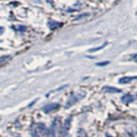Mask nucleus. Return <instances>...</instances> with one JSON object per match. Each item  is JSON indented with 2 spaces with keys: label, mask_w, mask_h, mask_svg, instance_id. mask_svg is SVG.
<instances>
[{
  "label": "nucleus",
  "mask_w": 137,
  "mask_h": 137,
  "mask_svg": "<svg viewBox=\"0 0 137 137\" xmlns=\"http://www.w3.org/2000/svg\"><path fill=\"white\" fill-rule=\"evenodd\" d=\"M71 122H72V117H69V118L66 119V121L64 122V125H63L62 129H61L60 137H68V129H69Z\"/></svg>",
  "instance_id": "1"
},
{
  "label": "nucleus",
  "mask_w": 137,
  "mask_h": 137,
  "mask_svg": "<svg viewBox=\"0 0 137 137\" xmlns=\"http://www.w3.org/2000/svg\"><path fill=\"white\" fill-rule=\"evenodd\" d=\"M58 121H59V118L58 117V118H57L52 123H51V125L48 129L47 137H55V136H56V130H57V129H58Z\"/></svg>",
  "instance_id": "2"
},
{
  "label": "nucleus",
  "mask_w": 137,
  "mask_h": 137,
  "mask_svg": "<svg viewBox=\"0 0 137 137\" xmlns=\"http://www.w3.org/2000/svg\"><path fill=\"white\" fill-rule=\"evenodd\" d=\"M58 108H59V104L58 103H51V104H45L42 108V110L45 113H50V112L55 111V110L58 109Z\"/></svg>",
  "instance_id": "3"
},
{
  "label": "nucleus",
  "mask_w": 137,
  "mask_h": 137,
  "mask_svg": "<svg viewBox=\"0 0 137 137\" xmlns=\"http://www.w3.org/2000/svg\"><path fill=\"white\" fill-rule=\"evenodd\" d=\"M81 97L82 96H80V95H74V96H71L69 100H68L67 104H66V105H65V108L67 109V108L71 107V106L73 105L74 104H75V103H76L78 100L81 98Z\"/></svg>",
  "instance_id": "4"
},
{
  "label": "nucleus",
  "mask_w": 137,
  "mask_h": 137,
  "mask_svg": "<svg viewBox=\"0 0 137 137\" xmlns=\"http://www.w3.org/2000/svg\"><path fill=\"white\" fill-rule=\"evenodd\" d=\"M103 90L106 91V92L110 93V94H114V93H120L121 90L118 88H116L114 87H108V86H105V87H103Z\"/></svg>",
  "instance_id": "5"
},
{
  "label": "nucleus",
  "mask_w": 137,
  "mask_h": 137,
  "mask_svg": "<svg viewBox=\"0 0 137 137\" xmlns=\"http://www.w3.org/2000/svg\"><path fill=\"white\" fill-rule=\"evenodd\" d=\"M121 100H122V101L123 103H125V104H129V103H131L134 100V98H133V96L130 94H125L122 97Z\"/></svg>",
  "instance_id": "6"
},
{
  "label": "nucleus",
  "mask_w": 137,
  "mask_h": 137,
  "mask_svg": "<svg viewBox=\"0 0 137 137\" xmlns=\"http://www.w3.org/2000/svg\"><path fill=\"white\" fill-rule=\"evenodd\" d=\"M136 76H133V77H129V76H125V77H123L119 80V83L121 84H127V83L130 82L132 80L136 79Z\"/></svg>",
  "instance_id": "7"
},
{
  "label": "nucleus",
  "mask_w": 137,
  "mask_h": 137,
  "mask_svg": "<svg viewBox=\"0 0 137 137\" xmlns=\"http://www.w3.org/2000/svg\"><path fill=\"white\" fill-rule=\"evenodd\" d=\"M107 45V42H105L104 44V45H102L101 46H100V47H97V48H92V49H90L89 50V52H94V51H99V50H100V49H102V48H104L105 45Z\"/></svg>",
  "instance_id": "8"
},
{
  "label": "nucleus",
  "mask_w": 137,
  "mask_h": 137,
  "mask_svg": "<svg viewBox=\"0 0 137 137\" xmlns=\"http://www.w3.org/2000/svg\"><path fill=\"white\" fill-rule=\"evenodd\" d=\"M31 136L32 137H39V135L38 134V131L36 129H34L32 130V133H31Z\"/></svg>",
  "instance_id": "9"
},
{
  "label": "nucleus",
  "mask_w": 137,
  "mask_h": 137,
  "mask_svg": "<svg viewBox=\"0 0 137 137\" xmlns=\"http://www.w3.org/2000/svg\"><path fill=\"white\" fill-rule=\"evenodd\" d=\"M8 58H9V55H7V56H3L0 58V65H1L2 64H3V62H5Z\"/></svg>",
  "instance_id": "10"
},
{
  "label": "nucleus",
  "mask_w": 137,
  "mask_h": 137,
  "mask_svg": "<svg viewBox=\"0 0 137 137\" xmlns=\"http://www.w3.org/2000/svg\"><path fill=\"white\" fill-rule=\"evenodd\" d=\"M108 64H109V62H108V61H105V62H100V63H97L96 65H97V66H100V67H102V66L107 65Z\"/></svg>",
  "instance_id": "11"
},
{
  "label": "nucleus",
  "mask_w": 137,
  "mask_h": 137,
  "mask_svg": "<svg viewBox=\"0 0 137 137\" xmlns=\"http://www.w3.org/2000/svg\"><path fill=\"white\" fill-rule=\"evenodd\" d=\"M77 137H87V135H86V133L84 132L83 130H80L79 133H78V136Z\"/></svg>",
  "instance_id": "12"
},
{
  "label": "nucleus",
  "mask_w": 137,
  "mask_h": 137,
  "mask_svg": "<svg viewBox=\"0 0 137 137\" xmlns=\"http://www.w3.org/2000/svg\"><path fill=\"white\" fill-rule=\"evenodd\" d=\"M3 32V28H2V27H0V34H2Z\"/></svg>",
  "instance_id": "13"
},
{
  "label": "nucleus",
  "mask_w": 137,
  "mask_h": 137,
  "mask_svg": "<svg viewBox=\"0 0 137 137\" xmlns=\"http://www.w3.org/2000/svg\"><path fill=\"white\" fill-rule=\"evenodd\" d=\"M106 137H111V136H106Z\"/></svg>",
  "instance_id": "14"
},
{
  "label": "nucleus",
  "mask_w": 137,
  "mask_h": 137,
  "mask_svg": "<svg viewBox=\"0 0 137 137\" xmlns=\"http://www.w3.org/2000/svg\"><path fill=\"white\" fill-rule=\"evenodd\" d=\"M0 120H1V117H0Z\"/></svg>",
  "instance_id": "15"
}]
</instances>
